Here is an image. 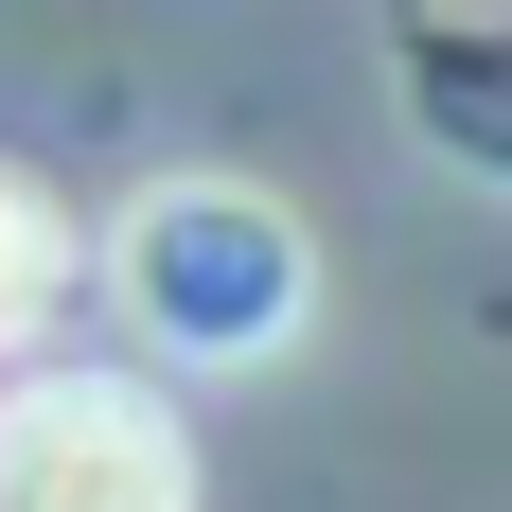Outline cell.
<instances>
[{"instance_id": "6da1fadb", "label": "cell", "mask_w": 512, "mask_h": 512, "mask_svg": "<svg viewBox=\"0 0 512 512\" xmlns=\"http://www.w3.org/2000/svg\"><path fill=\"white\" fill-rule=\"evenodd\" d=\"M124 318H142L159 354H195V371H248V354H283L301 336V301H318V265H301V230L248 195V177H159L142 212H124Z\"/></svg>"}, {"instance_id": "7a4b0ae2", "label": "cell", "mask_w": 512, "mask_h": 512, "mask_svg": "<svg viewBox=\"0 0 512 512\" xmlns=\"http://www.w3.org/2000/svg\"><path fill=\"white\" fill-rule=\"evenodd\" d=\"M0 512H195V442L124 371H36L0 389Z\"/></svg>"}, {"instance_id": "3957f363", "label": "cell", "mask_w": 512, "mask_h": 512, "mask_svg": "<svg viewBox=\"0 0 512 512\" xmlns=\"http://www.w3.org/2000/svg\"><path fill=\"white\" fill-rule=\"evenodd\" d=\"M53 301H71V212H53V177L0 159V354H18Z\"/></svg>"}]
</instances>
